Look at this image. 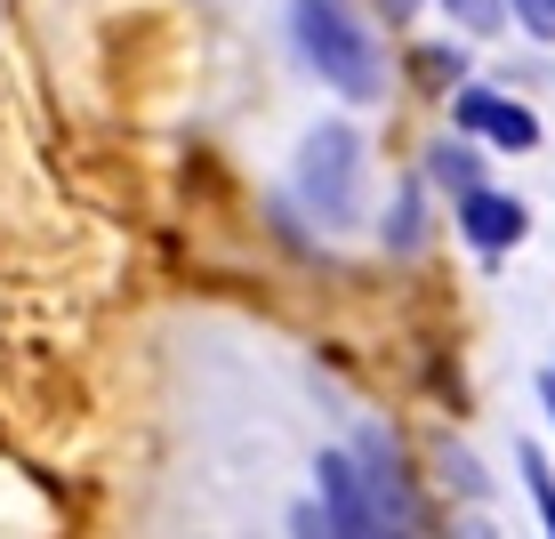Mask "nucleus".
Listing matches in <instances>:
<instances>
[{
	"label": "nucleus",
	"instance_id": "1a4fd4ad",
	"mask_svg": "<svg viewBox=\"0 0 555 539\" xmlns=\"http://www.w3.org/2000/svg\"><path fill=\"white\" fill-rule=\"evenodd\" d=\"M540 402H547V419H555V371H540Z\"/></svg>",
	"mask_w": 555,
	"mask_h": 539
},
{
	"label": "nucleus",
	"instance_id": "423d86ee",
	"mask_svg": "<svg viewBox=\"0 0 555 539\" xmlns=\"http://www.w3.org/2000/svg\"><path fill=\"white\" fill-rule=\"evenodd\" d=\"M427 169H435V185H443V194H459V202L483 185V169H475V145H435Z\"/></svg>",
	"mask_w": 555,
	"mask_h": 539
},
{
	"label": "nucleus",
	"instance_id": "39448f33",
	"mask_svg": "<svg viewBox=\"0 0 555 539\" xmlns=\"http://www.w3.org/2000/svg\"><path fill=\"white\" fill-rule=\"evenodd\" d=\"M451 218H459V234H467L475 249H483V258H507V249L531 234V209L515 202V194H500V185H475V194L459 202Z\"/></svg>",
	"mask_w": 555,
	"mask_h": 539
},
{
	"label": "nucleus",
	"instance_id": "6e6552de",
	"mask_svg": "<svg viewBox=\"0 0 555 539\" xmlns=\"http://www.w3.org/2000/svg\"><path fill=\"white\" fill-rule=\"evenodd\" d=\"M443 9H451L467 33H500V0H443Z\"/></svg>",
	"mask_w": 555,
	"mask_h": 539
},
{
	"label": "nucleus",
	"instance_id": "f257e3e1",
	"mask_svg": "<svg viewBox=\"0 0 555 539\" xmlns=\"http://www.w3.org/2000/svg\"><path fill=\"white\" fill-rule=\"evenodd\" d=\"M291 25H298L306 65H314L322 81L338 89V98H354V105L387 98V56H378L371 25H354V16L338 9V0H298V9H291Z\"/></svg>",
	"mask_w": 555,
	"mask_h": 539
},
{
	"label": "nucleus",
	"instance_id": "20e7f679",
	"mask_svg": "<svg viewBox=\"0 0 555 539\" xmlns=\"http://www.w3.org/2000/svg\"><path fill=\"white\" fill-rule=\"evenodd\" d=\"M451 121L467 129V138L500 145V153H531V145H540V113H531V105H515V98H491V89H459Z\"/></svg>",
	"mask_w": 555,
	"mask_h": 539
},
{
	"label": "nucleus",
	"instance_id": "0eeeda50",
	"mask_svg": "<svg viewBox=\"0 0 555 539\" xmlns=\"http://www.w3.org/2000/svg\"><path fill=\"white\" fill-rule=\"evenodd\" d=\"M515 9V25L531 33V41H555V0H507Z\"/></svg>",
	"mask_w": 555,
	"mask_h": 539
},
{
	"label": "nucleus",
	"instance_id": "7ed1b4c3",
	"mask_svg": "<svg viewBox=\"0 0 555 539\" xmlns=\"http://www.w3.org/2000/svg\"><path fill=\"white\" fill-rule=\"evenodd\" d=\"M314 475H322V524H331V539H418L403 515L371 491V475L354 467V451H322Z\"/></svg>",
	"mask_w": 555,
	"mask_h": 539
},
{
	"label": "nucleus",
	"instance_id": "f03ea898",
	"mask_svg": "<svg viewBox=\"0 0 555 539\" xmlns=\"http://www.w3.org/2000/svg\"><path fill=\"white\" fill-rule=\"evenodd\" d=\"M298 194L314 202V218L322 226H354L362 218V138L347 121H331V129H314L298 153Z\"/></svg>",
	"mask_w": 555,
	"mask_h": 539
},
{
	"label": "nucleus",
	"instance_id": "9d476101",
	"mask_svg": "<svg viewBox=\"0 0 555 539\" xmlns=\"http://www.w3.org/2000/svg\"><path fill=\"white\" fill-rule=\"evenodd\" d=\"M411 9H418V0H387V16H411Z\"/></svg>",
	"mask_w": 555,
	"mask_h": 539
}]
</instances>
